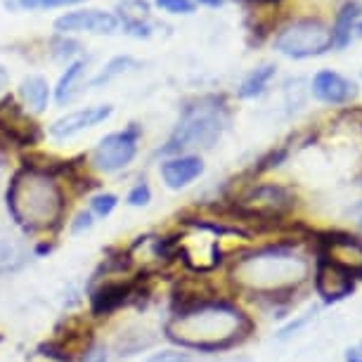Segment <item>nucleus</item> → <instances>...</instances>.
I'll return each instance as SVG.
<instances>
[{"label": "nucleus", "instance_id": "nucleus-2", "mask_svg": "<svg viewBox=\"0 0 362 362\" xmlns=\"http://www.w3.org/2000/svg\"><path fill=\"white\" fill-rule=\"evenodd\" d=\"M8 209L22 228L50 230L62 221L64 194L50 173L26 166L12 177Z\"/></svg>", "mask_w": 362, "mask_h": 362}, {"label": "nucleus", "instance_id": "nucleus-31", "mask_svg": "<svg viewBox=\"0 0 362 362\" xmlns=\"http://www.w3.org/2000/svg\"><path fill=\"white\" fill-rule=\"evenodd\" d=\"M93 225V221H90V216L88 214H81L78 218H76V223H74V232H81V230H88Z\"/></svg>", "mask_w": 362, "mask_h": 362}, {"label": "nucleus", "instance_id": "nucleus-6", "mask_svg": "<svg viewBox=\"0 0 362 362\" xmlns=\"http://www.w3.org/2000/svg\"><path fill=\"white\" fill-rule=\"evenodd\" d=\"M293 206V194L282 185H258L239 199V211L249 218L277 221L289 214Z\"/></svg>", "mask_w": 362, "mask_h": 362}, {"label": "nucleus", "instance_id": "nucleus-16", "mask_svg": "<svg viewBox=\"0 0 362 362\" xmlns=\"http://www.w3.org/2000/svg\"><path fill=\"white\" fill-rule=\"evenodd\" d=\"M119 24L135 38H147L152 33L149 24V5L145 0H124L119 3Z\"/></svg>", "mask_w": 362, "mask_h": 362}, {"label": "nucleus", "instance_id": "nucleus-33", "mask_svg": "<svg viewBox=\"0 0 362 362\" xmlns=\"http://www.w3.org/2000/svg\"><path fill=\"white\" fill-rule=\"evenodd\" d=\"M199 5H206V8H221L225 0H197Z\"/></svg>", "mask_w": 362, "mask_h": 362}, {"label": "nucleus", "instance_id": "nucleus-24", "mask_svg": "<svg viewBox=\"0 0 362 362\" xmlns=\"http://www.w3.org/2000/svg\"><path fill=\"white\" fill-rule=\"evenodd\" d=\"M83 0H8V8L19 10H50V8H66V5H78Z\"/></svg>", "mask_w": 362, "mask_h": 362}, {"label": "nucleus", "instance_id": "nucleus-1", "mask_svg": "<svg viewBox=\"0 0 362 362\" xmlns=\"http://www.w3.org/2000/svg\"><path fill=\"white\" fill-rule=\"evenodd\" d=\"M251 329L244 313L228 303H206L199 308L177 313L166 332L180 346L197 351H221L247 337Z\"/></svg>", "mask_w": 362, "mask_h": 362}, {"label": "nucleus", "instance_id": "nucleus-21", "mask_svg": "<svg viewBox=\"0 0 362 362\" xmlns=\"http://www.w3.org/2000/svg\"><path fill=\"white\" fill-rule=\"evenodd\" d=\"M272 76H275V66H272V64L258 66V69L251 71L249 76L244 78V83L239 86V98H244V100L258 98V95L265 90V86L270 83Z\"/></svg>", "mask_w": 362, "mask_h": 362}, {"label": "nucleus", "instance_id": "nucleus-15", "mask_svg": "<svg viewBox=\"0 0 362 362\" xmlns=\"http://www.w3.org/2000/svg\"><path fill=\"white\" fill-rule=\"evenodd\" d=\"M204 173V161L199 156H177V159H168L161 166V177L170 189L187 187L189 182L197 180Z\"/></svg>", "mask_w": 362, "mask_h": 362}, {"label": "nucleus", "instance_id": "nucleus-23", "mask_svg": "<svg viewBox=\"0 0 362 362\" xmlns=\"http://www.w3.org/2000/svg\"><path fill=\"white\" fill-rule=\"evenodd\" d=\"M24 263V249L12 239H0V270H15Z\"/></svg>", "mask_w": 362, "mask_h": 362}, {"label": "nucleus", "instance_id": "nucleus-30", "mask_svg": "<svg viewBox=\"0 0 362 362\" xmlns=\"http://www.w3.org/2000/svg\"><path fill=\"white\" fill-rule=\"evenodd\" d=\"M346 362H362V344L348 348V351H346Z\"/></svg>", "mask_w": 362, "mask_h": 362}, {"label": "nucleus", "instance_id": "nucleus-27", "mask_svg": "<svg viewBox=\"0 0 362 362\" xmlns=\"http://www.w3.org/2000/svg\"><path fill=\"white\" fill-rule=\"evenodd\" d=\"M116 206V197L114 194H98L93 199V211L100 216H109Z\"/></svg>", "mask_w": 362, "mask_h": 362}, {"label": "nucleus", "instance_id": "nucleus-32", "mask_svg": "<svg viewBox=\"0 0 362 362\" xmlns=\"http://www.w3.org/2000/svg\"><path fill=\"white\" fill-rule=\"evenodd\" d=\"M86 362H107V355L102 351H93L86 355Z\"/></svg>", "mask_w": 362, "mask_h": 362}, {"label": "nucleus", "instance_id": "nucleus-12", "mask_svg": "<svg viewBox=\"0 0 362 362\" xmlns=\"http://www.w3.org/2000/svg\"><path fill=\"white\" fill-rule=\"evenodd\" d=\"M353 286H355L353 277L348 275L346 270H341V268H337V265H332V263H327L320 258L317 270H315V289L327 303H334V300L351 296Z\"/></svg>", "mask_w": 362, "mask_h": 362}, {"label": "nucleus", "instance_id": "nucleus-5", "mask_svg": "<svg viewBox=\"0 0 362 362\" xmlns=\"http://www.w3.org/2000/svg\"><path fill=\"white\" fill-rule=\"evenodd\" d=\"M332 47V29L317 19H298L286 24L275 38V50L291 59L317 57Z\"/></svg>", "mask_w": 362, "mask_h": 362}, {"label": "nucleus", "instance_id": "nucleus-26", "mask_svg": "<svg viewBox=\"0 0 362 362\" xmlns=\"http://www.w3.org/2000/svg\"><path fill=\"white\" fill-rule=\"evenodd\" d=\"M156 8L170 12V15H192L194 0H156Z\"/></svg>", "mask_w": 362, "mask_h": 362}, {"label": "nucleus", "instance_id": "nucleus-7", "mask_svg": "<svg viewBox=\"0 0 362 362\" xmlns=\"http://www.w3.org/2000/svg\"><path fill=\"white\" fill-rule=\"evenodd\" d=\"M138 152V126H131L124 133H112L100 140V145L93 152L95 168L114 173V170L126 168Z\"/></svg>", "mask_w": 362, "mask_h": 362}, {"label": "nucleus", "instance_id": "nucleus-4", "mask_svg": "<svg viewBox=\"0 0 362 362\" xmlns=\"http://www.w3.org/2000/svg\"><path fill=\"white\" fill-rule=\"evenodd\" d=\"M228 124L225 107L214 98H204L194 105L185 107L182 119L177 124L175 133L170 135L163 154H180L187 149H209L214 147Z\"/></svg>", "mask_w": 362, "mask_h": 362}, {"label": "nucleus", "instance_id": "nucleus-3", "mask_svg": "<svg viewBox=\"0 0 362 362\" xmlns=\"http://www.w3.org/2000/svg\"><path fill=\"white\" fill-rule=\"evenodd\" d=\"M308 275V263L293 251L268 249L249 258H242L232 268V277L242 286L261 293H279L293 289Z\"/></svg>", "mask_w": 362, "mask_h": 362}, {"label": "nucleus", "instance_id": "nucleus-20", "mask_svg": "<svg viewBox=\"0 0 362 362\" xmlns=\"http://www.w3.org/2000/svg\"><path fill=\"white\" fill-rule=\"evenodd\" d=\"M86 71V59H78V62L69 64V69L62 74V78H59L57 83V90H54V100H57V105H66V102H71L76 98L78 93V81L83 76Z\"/></svg>", "mask_w": 362, "mask_h": 362}, {"label": "nucleus", "instance_id": "nucleus-22", "mask_svg": "<svg viewBox=\"0 0 362 362\" xmlns=\"http://www.w3.org/2000/svg\"><path fill=\"white\" fill-rule=\"evenodd\" d=\"M138 62H135L133 57H128V54H124V57H114L112 62H109L105 69H102L98 76L93 78V88H100V86H105V83H109V81H114L116 76H121L124 71H128V69H138Z\"/></svg>", "mask_w": 362, "mask_h": 362}, {"label": "nucleus", "instance_id": "nucleus-9", "mask_svg": "<svg viewBox=\"0 0 362 362\" xmlns=\"http://www.w3.org/2000/svg\"><path fill=\"white\" fill-rule=\"evenodd\" d=\"M0 133L8 142L15 145H36L40 140V128L22 107L12 98H5L0 102Z\"/></svg>", "mask_w": 362, "mask_h": 362}, {"label": "nucleus", "instance_id": "nucleus-14", "mask_svg": "<svg viewBox=\"0 0 362 362\" xmlns=\"http://www.w3.org/2000/svg\"><path fill=\"white\" fill-rule=\"evenodd\" d=\"M313 95L327 105H346L358 95V88L351 78L341 76L337 71H320L313 78Z\"/></svg>", "mask_w": 362, "mask_h": 362}, {"label": "nucleus", "instance_id": "nucleus-11", "mask_svg": "<svg viewBox=\"0 0 362 362\" xmlns=\"http://www.w3.org/2000/svg\"><path fill=\"white\" fill-rule=\"evenodd\" d=\"M119 17L114 12H102V10H76V12H66L59 19H54V29L62 33H116L119 31Z\"/></svg>", "mask_w": 362, "mask_h": 362}, {"label": "nucleus", "instance_id": "nucleus-10", "mask_svg": "<svg viewBox=\"0 0 362 362\" xmlns=\"http://www.w3.org/2000/svg\"><path fill=\"white\" fill-rule=\"evenodd\" d=\"M320 258L346 270L353 279H362V242L348 235H329L322 239Z\"/></svg>", "mask_w": 362, "mask_h": 362}, {"label": "nucleus", "instance_id": "nucleus-35", "mask_svg": "<svg viewBox=\"0 0 362 362\" xmlns=\"http://www.w3.org/2000/svg\"><path fill=\"white\" fill-rule=\"evenodd\" d=\"M360 31H362V22H360Z\"/></svg>", "mask_w": 362, "mask_h": 362}, {"label": "nucleus", "instance_id": "nucleus-25", "mask_svg": "<svg viewBox=\"0 0 362 362\" xmlns=\"http://www.w3.org/2000/svg\"><path fill=\"white\" fill-rule=\"evenodd\" d=\"M78 50H81V45L71 38L59 36V38L52 40V54L57 59H69V57H74V54H78Z\"/></svg>", "mask_w": 362, "mask_h": 362}, {"label": "nucleus", "instance_id": "nucleus-8", "mask_svg": "<svg viewBox=\"0 0 362 362\" xmlns=\"http://www.w3.org/2000/svg\"><path fill=\"white\" fill-rule=\"evenodd\" d=\"M218 228L211 225H197L194 235H187L177 242V251L185 258L187 265L194 270H211L221 261V249H218Z\"/></svg>", "mask_w": 362, "mask_h": 362}, {"label": "nucleus", "instance_id": "nucleus-17", "mask_svg": "<svg viewBox=\"0 0 362 362\" xmlns=\"http://www.w3.org/2000/svg\"><path fill=\"white\" fill-rule=\"evenodd\" d=\"M128 293H131V284L128 282H107L102 289L93 293V310L102 315V313L119 308L128 298Z\"/></svg>", "mask_w": 362, "mask_h": 362}, {"label": "nucleus", "instance_id": "nucleus-18", "mask_svg": "<svg viewBox=\"0 0 362 362\" xmlns=\"http://www.w3.org/2000/svg\"><path fill=\"white\" fill-rule=\"evenodd\" d=\"M360 12L362 8L358 3H346L341 12L337 15V22H334V29H332V45L334 47H346L351 43V33L355 29L360 19Z\"/></svg>", "mask_w": 362, "mask_h": 362}, {"label": "nucleus", "instance_id": "nucleus-19", "mask_svg": "<svg viewBox=\"0 0 362 362\" xmlns=\"http://www.w3.org/2000/svg\"><path fill=\"white\" fill-rule=\"evenodd\" d=\"M19 95H22L24 105L31 107L33 112H43L47 107V98H50V88L43 76H29L19 86Z\"/></svg>", "mask_w": 362, "mask_h": 362}, {"label": "nucleus", "instance_id": "nucleus-13", "mask_svg": "<svg viewBox=\"0 0 362 362\" xmlns=\"http://www.w3.org/2000/svg\"><path fill=\"white\" fill-rule=\"evenodd\" d=\"M112 116V107L109 105H102V107H88V109H81V112H71L57 119L54 124L50 126V135L57 140H64V138H71L86 128H93L102 124L105 119Z\"/></svg>", "mask_w": 362, "mask_h": 362}, {"label": "nucleus", "instance_id": "nucleus-28", "mask_svg": "<svg viewBox=\"0 0 362 362\" xmlns=\"http://www.w3.org/2000/svg\"><path fill=\"white\" fill-rule=\"evenodd\" d=\"M149 199H152V192H149V187L145 182L138 187H133V192L128 194V202H131L133 206H145V204H149Z\"/></svg>", "mask_w": 362, "mask_h": 362}, {"label": "nucleus", "instance_id": "nucleus-34", "mask_svg": "<svg viewBox=\"0 0 362 362\" xmlns=\"http://www.w3.org/2000/svg\"><path fill=\"white\" fill-rule=\"evenodd\" d=\"M256 3H272V0H256Z\"/></svg>", "mask_w": 362, "mask_h": 362}, {"label": "nucleus", "instance_id": "nucleus-29", "mask_svg": "<svg viewBox=\"0 0 362 362\" xmlns=\"http://www.w3.org/2000/svg\"><path fill=\"white\" fill-rule=\"evenodd\" d=\"M147 362H194V360L185 353H159L154 358H149Z\"/></svg>", "mask_w": 362, "mask_h": 362}]
</instances>
